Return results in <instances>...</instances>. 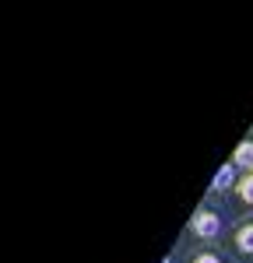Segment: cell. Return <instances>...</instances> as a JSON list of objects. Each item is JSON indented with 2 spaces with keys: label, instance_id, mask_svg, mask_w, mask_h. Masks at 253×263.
Wrapping results in <instances>:
<instances>
[{
  "label": "cell",
  "instance_id": "6da1fadb",
  "mask_svg": "<svg viewBox=\"0 0 253 263\" xmlns=\"http://www.w3.org/2000/svg\"><path fill=\"white\" fill-rule=\"evenodd\" d=\"M193 228H197V235L211 239V235H218V218H214L211 211H201V214L193 218Z\"/></svg>",
  "mask_w": 253,
  "mask_h": 263
},
{
  "label": "cell",
  "instance_id": "7a4b0ae2",
  "mask_svg": "<svg viewBox=\"0 0 253 263\" xmlns=\"http://www.w3.org/2000/svg\"><path fill=\"white\" fill-rule=\"evenodd\" d=\"M232 165H246V168H253V144H239L236 147V155H232Z\"/></svg>",
  "mask_w": 253,
  "mask_h": 263
},
{
  "label": "cell",
  "instance_id": "3957f363",
  "mask_svg": "<svg viewBox=\"0 0 253 263\" xmlns=\"http://www.w3.org/2000/svg\"><path fill=\"white\" fill-rule=\"evenodd\" d=\"M239 249H246V253H253V224H246V228L239 232Z\"/></svg>",
  "mask_w": 253,
  "mask_h": 263
},
{
  "label": "cell",
  "instance_id": "277c9868",
  "mask_svg": "<svg viewBox=\"0 0 253 263\" xmlns=\"http://www.w3.org/2000/svg\"><path fill=\"white\" fill-rule=\"evenodd\" d=\"M229 182H232V165H225V168H222V172L214 176V190H225Z\"/></svg>",
  "mask_w": 253,
  "mask_h": 263
},
{
  "label": "cell",
  "instance_id": "5b68a950",
  "mask_svg": "<svg viewBox=\"0 0 253 263\" xmlns=\"http://www.w3.org/2000/svg\"><path fill=\"white\" fill-rule=\"evenodd\" d=\"M239 193H243V200H250V203H253V176H246V179H243Z\"/></svg>",
  "mask_w": 253,
  "mask_h": 263
},
{
  "label": "cell",
  "instance_id": "8992f818",
  "mask_svg": "<svg viewBox=\"0 0 253 263\" xmlns=\"http://www.w3.org/2000/svg\"><path fill=\"white\" fill-rule=\"evenodd\" d=\"M197 263H218V256H211V253H204V256H197Z\"/></svg>",
  "mask_w": 253,
  "mask_h": 263
}]
</instances>
